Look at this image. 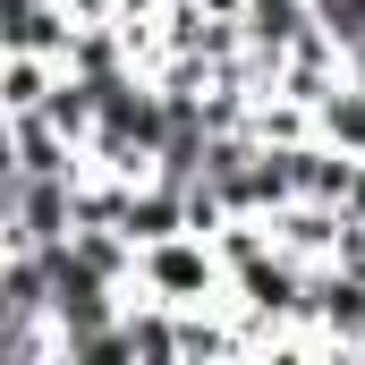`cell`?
<instances>
[{"label":"cell","instance_id":"4","mask_svg":"<svg viewBox=\"0 0 365 365\" xmlns=\"http://www.w3.org/2000/svg\"><path fill=\"white\" fill-rule=\"evenodd\" d=\"M340 230H349V204H323V195H289L272 212V238L297 264H331L340 255Z\"/></svg>","mask_w":365,"mask_h":365},{"label":"cell","instance_id":"5","mask_svg":"<svg viewBox=\"0 0 365 365\" xmlns=\"http://www.w3.org/2000/svg\"><path fill=\"white\" fill-rule=\"evenodd\" d=\"M340 77H349V51H340V43H331L323 26H314V34H306V43H297L289 60H280V93H289V102H306V110H314L323 93L340 86Z\"/></svg>","mask_w":365,"mask_h":365},{"label":"cell","instance_id":"6","mask_svg":"<svg viewBox=\"0 0 365 365\" xmlns=\"http://www.w3.org/2000/svg\"><path fill=\"white\" fill-rule=\"evenodd\" d=\"M247 51H264V60H289L323 17H314V0H247Z\"/></svg>","mask_w":365,"mask_h":365},{"label":"cell","instance_id":"3","mask_svg":"<svg viewBox=\"0 0 365 365\" xmlns=\"http://www.w3.org/2000/svg\"><path fill=\"white\" fill-rule=\"evenodd\" d=\"M306 331H314V349L357 357V349H365V272H349V264H314V289H306Z\"/></svg>","mask_w":365,"mask_h":365},{"label":"cell","instance_id":"10","mask_svg":"<svg viewBox=\"0 0 365 365\" xmlns=\"http://www.w3.org/2000/svg\"><path fill=\"white\" fill-rule=\"evenodd\" d=\"M349 212L365 221V162H357V187H349Z\"/></svg>","mask_w":365,"mask_h":365},{"label":"cell","instance_id":"8","mask_svg":"<svg viewBox=\"0 0 365 365\" xmlns=\"http://www.w3.org/2000/svg\"><path fill=\"white\" fill-rule=\"evenodd\" d=\"M314 136L340 145V153H365V86L357 77H340V86L314 102Z\"/></svg>","mask_w":365,"mask_h":365},{"label":"cell","instance_id":"9","mask_svg":"<svg viewBox=\"0 0 365 365\" xmlns=\"http://www.w3.org/2000/svg\"><path fill=\"white\" fill-rule=\"evenodd\" d=\"M314 17H323V34H331L340 51L365 43V0H314Z\"/></svg>","mask_w":365,"mask_h":365},{"label":"cell","instance_id":"11","mask_svg":"<svg viewBox=\"0 0 365 365\" xmlns=\"http://www.w3.org/2000/svg\"><path fill=\"white\" fill-rule=\"evenodd\" d=\"M357 357H365V349H357Z\"/></svg>","mask_w":365,"mask_h":365},{"label":"cell","instance_id":"1","mask_svg":"<svg viewBox=\"0 0 365 365\" xmlns=\"http://www.w3.org/2000/svg\"><path fill=\"white\" fill-rule=\"evenodd\" d=\"M136 289L145 297H170V306H221L230 297V264L204 230H179V238H153L136 255Z\"/></svg>","mask_w":365,"mask_h":365},{"label":"cell","instance_id":"2","mask_svg":"<svg viewBox=\"0 0 365 365\" xmlns=\"http://www.w3.org/2000/svg\"><path fill=\"white\" fill-rule=\"evenodd\" d=\"M77 179L86 170H60V179L0 170V247H60L77 230Z\"/></svg>","mask_w":365,"mask_h":365},{"label":"cell","instance_id":"7","mask_svg":"<svg viewBox=\"0 0 365 365\" xmlns=\"http://www.w3.org/2000/svg\"><path fill=\"white\" fill-rule=\"evenodd\" d=\"M60 68H68V60H51V51H0V119L43 110L51 86H60Z\"/></svg>","mask_w":365,"mask_h":365}]
</instances>
